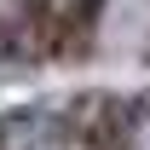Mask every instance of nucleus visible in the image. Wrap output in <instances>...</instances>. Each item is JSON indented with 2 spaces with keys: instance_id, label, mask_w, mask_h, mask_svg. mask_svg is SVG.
Returning <instances> with one entry per match:
<instances>
[{
  "instance_id": "obj_1",
  "label": "nucleus",
  "mask_w": 150,
  "mask_h": 150,
  "mask_svg": "<svg viewBox=\"0 0 150 150\" xmlns=\"http://www.w3.org/2000/svg\"><path fill=\"white\" fill-rule=\"evenodd\" d=\"M150 64V0H0V75Z\"/></svg>"
}]
</instances>
